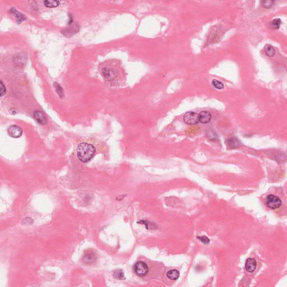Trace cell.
I'll list each match as a JSON object with an SVG mask.
<instances>
[{
  "label": "cell",
  "mask_w": 287,
  "mask_h": 287,
  "mask_svg": "<svg viewBox=\"0 0 287 287\" xmlns=\"http://www.w3.org/2000/svg\"><path fill=\"white\" fill-rule=\"evenodd\" d=\"M95 149L94 146L86 142H82L77 148V154L80 161L88 162L94 156Z\"/></svg>",
  "instance_id": "obj_1"
},
{
  "label": "cell",
  "mask_w": 287,
  "mask_h": 287,
  "mask_svg": "<svg viewBox=\"0 0 287 287\" xmlns=\"http://www.w3.org/2000/svg\"><path fill=\"white\" fill-rule=\"evenodd\" d=\"M134 271L138 276L142 277L148 274L149 268L146 263L142 261H139L135 265Z\"/></svg>",
  "instance_id": "obj_2"
},
{
  "label": "cell",
  "mask_w": 287,
  "mask_h": 287,
  "mask_svg": "<svg viewBox=\"0 0 287 287\" xmlns=\"http://www.w3.org/2000/svg\"><path fill=\"white\" fill-rule=\"evenodd\" d=\"M266 205L269 208L276 209L282 205V201L279 197L274 195H270L266 198Z\"/></svg>",
  "instance_id": "obj_3"
},
{
  "label": "cell",
  "mask_w": 287,
  "mask_h": 287,
  "mask_svg": "<svg viewBox=\"0 0 287 287\" xmlns=\"http://www.w3.org/2000/svg\"><path fill=\"white\" fill-rule=\"evenodd\" d=\"M184 122L188 125H196L199 122V114L194 112H187L183 117Z\"/></svg>",
  "instance_id": "obj_4"
},
{
  "label": "cell",
  "mask_w": 287,
  "mask_h": 287,
  "mask_svg": "<svg viewBox=\"0 0 287 287\" xmlns=\"http://www.w3.org/2000/svg\"><path fill=\"white\" fill-rule=\"evenodd\" d=\"M8 133L12 138H20L23 134V130L19 126L12 125L8 128Z\"/></svg>",
  "instance_id": "obj_5"
},
{
  "label": "cell",
  "mask_w": 287,
  "mask_h": 287,
  "mask_svg": "<svg viewBox=\"0 0 287 287\" xmlns=\"http://www.w3.org/2000/svg\"><path fill=\"white\" fill-rule=\"evenodd\" d=\"M102 74L104 77L108 80H112L117 76V72L113 69L104 67L102 69Z\"/></svg>",
  "instance_id": "obj_6"
},
{
  "label": "cell",
  "mask_w": 287,
  "mask_h": 287,
  "mask_svg": "<svg viewBox=\"0 0 287 287\" xmlns=\"http://www.w3.org/2000/svg\"><path fill=\"white\" fill-rule=\"evenodd\" d=\"M199 122L202 123H208L211 121L212 114L206 110H204L201 112L199 114Z\"/></svg>",
  "instance_id": "obj_7"
},
{
  "label": "cell",
  "mask_w": 287,
  "mask_h": 287,
  "mask_svg": "<svg viewBox=\"0 0 287 287\" xmlns=\"http://www.w3.org/2000/svg\"><path fill=\"white\" fill-rule=\"evenodd\" d=\"M33 116L35 118L36 121L38 123H40V125H44L47 123V119L46 118L44 114L42 112L36 111L33 114Z\"/></svg>",
  "instance_id": "obj_8"
},
{
  "label": "cell",
  "mask_w": 287,
  "mask_h": 287,
  "mask_svg": "<svg viewBox=\"0 0 287 287\" xmlns=\"http://www.w3.org/2000/svg\"><path fill=\"white\" fill-rule=\"evenodd\" d=\"M256 265L257 263L255 260L252 258H248L246 261L245 267L249 273H252L255 270Z\"/></svg>",
  "instance_id": "obj_9"
},
{
  "label": "cell",
  "mask_w": 287,
  "mask_h": 287,
  "mask_svg": "<svg viewBox=\"0 0 287 287\" xmlns=\"http://www.w3.org/2000/svg\"><path fill=\"white\" fill-rule=\"evenodd\" d=\"M227 145L228 146L229 148H237L240 147L241 145V142L238 140V139L235 137H232L229 138L226 141Z\"/></svg>",
  "instance_id": "obj_10"
},
{
  "label": "cell",
  "mask_w": 287,
  "mask_h": 287,
  "mask_svg": "<svg viewBox=\"0 0 287 287\" xmlns=\"http://www.w3.org/2000/svg\"><path fill=\"white\" fill-rule=\"evenodd\" d=\"M10 12L12 15L15 16L18 23H21V22L24 21V20H25V17L23 14H21L20 12H19L16 8H12L10 9Z\"/></svg>",
  "instance_id": "obj_11"
},
{
  "label": "cell",
  "mask_w": 287,
  "mask_h": 287,
  "mask_svg": "<svg viewBox=\"0 0 287 287\" xmlns=\"http://www.w3.org/2000/svg\"><path fill=\"white\" fill-rule=\"evenodd\" d=\"M96 256L93 252H88L83 257V261L86 263H91L95 261Z\"/></svg>",
  "instance_id": "obj_12"
},
{
  "label": "cell",
  "mask_w": 287,
  "mask_h": 287,
  "mask_svg": "<svg viewBox=\"0 0 287 287\" xmlns=\"http://www.w3.org/2000/svg\"><path fill=\"white\" fill-rule=\"evenodd\" d=\"M264 51L269 57H273L275 55V50L274 47L269 44H266L264 47Z\"/></svg>",
  "instance_id": "obj_13"
},
{
  "label": "cell",
  "mask_w": 287,
  "mask_h": 287,
  "mask_svg": "<svg viewBox=\"0 0 287 287\" xmlns=\"http://www.w3.org/2000/svg\"><path fill=\"white\" fill-rule=\"evenodd\" d=\"M167 276L171 280H177L180 276V272L177 270H171L167 272Z\"/></svg>",
  "instance_id": "obj_14"
},
{
  "label": "cell",
  "mask_w": 287,
  "mask_h": 287,
  "mask_svg": "<svg viewBox=\"0 0 287 287\" xmlns=\"http://www.w3.org/2000/svg\"><path fill=\"white\" fill-rule=\"evenodd\" d=\"M44 5L49 8H56L57 7L59 4V1H52V0H46L44 1Z\"/></svg>",
  "instance_id": "obj_15"
},
{
  "label": "cell",
  "mask_w": 287,
  "mask_h": 287,
  "mask_svg": "<svg viewBox=\"0 0 287 287\" xmlns=\"http://www.w3.org/2000/svg\"><path fill=\"white\" fill-rule=\"evenodd\" d=\"M53 85L55 87L57 93L59 95V97L63 98L64 97V92H63V89L62 88V87H61L59 84H58L57 83H54Z\"/></svg>",
  "instance_id": "obj_16"
},
{
  "label": "cell",
  "mask_w": 287,
  "mask_h": 287,
  "mask_svg": "<svg viewBox=\"0 0 287 287\" xmlns=\"http://www.w3.org/2000/svg\"><path fill=\"white\" fill-rule=\"evenodd\" d=\"M113 276L116 279H119V280H121L125 278L124 273L122 270H120V269L115 270L113 273Z\"/></svg>",
  "instance_id": "obj_17"
},
{
  "label": "cell",
  "mask_w": 287,
  "mask_h": 287,
  "mask_svg": "<svg viewBox=\"0 0 287 287\" xmlns=\"http://www.w3.org/2000/svg\"><path fill=\"white\" fill-rule=\"evenodd\" d=\"M212 85L213 87H215L217 89H223L224 88V85L223 83L219 81L218 80H213L212 81Z\"/></svg>",
  "instance_id": "obj_18"
},
{
  "label": "cell",
  "mask_w": 287,
  "mask_h": 287,
  "mask_svg": "<svg viewBox=\"0 0 287 287\" xmlns=\"http://www.w3.org/2000/svg\"><path fill=\"white\" fill-rule=\"evenodd\" d=\"M281 23H282V21L280 19H275L271 21L270 25L273 29H278L280 27Z\"/></svg>",
  "instance_id": "obj_19"
},
{
  "label": "cell",
  "mask_w": 287,
  "mask_h": 287,
  "mask_svg": "<svg viewBox=\"0 0 287 287\" xmlns=\"http://www.w3.org/2000/svg\"><path fill=\"white\" fill-rule=\"evenodd\" d=\"M78 31L77 30V27L75 25L74 27H72V28H70V29H69L66 30V31L63 32V33L65 36L67 37V36L70 35V36H73L74 34H75L76 32Z\"/></svg>",
  "instance_id": "obj_20"
},
{
  "label": "cell",
  "mask_w": 287,
  "mask_h": 287,
  "mask_svg": "<svg viewBox=\"0 0 287 287\" xmlns=\"http://www.w3.org/2000/svg\"><path fill=\"white\" fill-rule=\"evenodd\" d=\"M274 4V1L271 0H267V1H262L261 2V4L262 6L265 8H269L273 6Z\"/></svg>",
  "instance_id": "obj_21"
},
{
  "label": "cell",
  "mask_w": 287,
  "mask_h": 287,
  "mask_svg": "<svg viewBox=\"0 0 287 287\" xmlns=\"http://www.w3.org/2000/svg\"><path fill=\"white\" fill-rule=\"evenodd\" d=\"M197 238L198 240H200L201 242L202 243V244H208L209 242H210V240L209 238H208L206 236H202V237H197Z\"/></svg>",
  "instance_id": "obj_22"
},
{
  "label": "cell",
  "mask_w": 287,
  "mask_h": 287,
  "mask_svg": "<svg viewBox=\"0 0 287 287\" xmlns=\"http://www.w3.org/2000/svg\"><path fill=\"white\" fill-rule=\"evenodd\" d=\"M6 88L4 86V84L2 81H1V85H0V93H1V97H2L3 95H4L6 94Z\"/></svg>",
  "instance_id": "obj_23"
}]
</instances>
